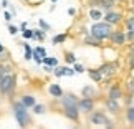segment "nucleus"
<instances>
[{
	"label": "nucleus",
	"mask_w": 134,
	"mask_h": 129,
	"mask_svg": "<svg viewBox=\"0 0 134 129\" xmlns=\"http://www.w3.org/2000/svg\"><path fill=\"white\" fill-rule=\"evenodd\" d=\"M127 66H129V70H134V55H129V58H127Z\"/></svg>",
	"instance_id": "obj_33"
},
{
	"label": "nucleus",
	"mask_w": 134,
	"mask_h": 129,
	"mask_svg": "<svg viewBox=\"0 0 134 129\" xmlns=\"http://www.w3.org/2000/svg\"><path fill=\"white\" fill-rule=\"evenodd\" d=\"M66 38H68V35H66V33H60V35H55L51 42H53V45H60V43H63Z\"/></svg>",
	"instance_id": "obj_20"
},
{
	"label": "nucleus",
	"mask_w": 134,
	"mask_h": 129,
	"mask_svg": "<svg viewBox=\"0 0 134 129\" xmlns=\"http://www.w3.org/2000/svg\"><path fill=\"white\" fill-rule=\"evenodd\" d=\"M85 45H90V46H96V48H99V46H103V40H99V38H96L94 35L88 33V35L85 37Z\"/></svg>",
	"instance_id": "obj_14"
},
{
	"label": "nucleus",
	"mask_w": 134,
	"mask_h": 129,
	"mask_svg": "<svg viewBox=\"0 0 134 129\" xmlns=\"http://www.w3.org/2000/svg\"><path fill=\"white\" fill-rule=\"evenodd\" d=\"M88 75H90V78L94 81V83H101V81L104 80L99 71H98V70H93V68H91V70H88Z\"/></svg>",
	"instance_id": "obj_17"
},
{
	"label": "nucleus",
	"mask_w": 134,
	"mask_h": 129,
	"mask_svg": "<svg viewBox=\"0 0 134 129\" xmlns=\"http://www.w3.org/2000/svg\"><path fill=\"white\" fill-rule=\"evenodd\" d=\"M63 114L68 117L70 121L78 122L81 113H80V109H78V106H66V108H63Z\"/></svg>",
	"instance_id": "obj_9"
},
{
	"label": "nucleus",
	"mask_w": 134,
	"mask_h": 129,
	"mask_svg": "<svg viewBox=\"0 0 134 129\" xmlns=\"http://www.w3.org/2000/svg\"><path fill=\"white\" fill-rule=\"evenodd\" d=\"M78 98H76L73 93H63V96H61V104H63V108L66 106H78Z\"/></svg>",
	"instance_id": "obj_11"
},
{
	"label": "nucleus",
	"mask_w": 134,
	"mask_h": 129,
	"mask_svg": "<svg viewBox=\"0 0 134 129\" xmlns=\"http://www.w3.org/2000/svg\"><path fill=\"white\" fill-rule=\"evenodd\" d=\"M75 66H73V70H75V73H83V71H85V68H83V66H81L80 63H73Z\"/></svg>",
	"instance_id": "obj_31"
},
{
	"label": "nucleus",
	"mask_w": 134,
	"mask_h": 129,
	"mask_svg": "<svg viewBox=\"0 0 134 129\" xmlns=\"http://www.w3.org/2000/svg\"><path fill=\"white\" fill-rule=\"evenodd\" d=\"M127 53H129V55H134V42L129 45V48H127Z\"/></svg>",
	"instance_id": "obj_39"
},
{
	"label": "nucleus",
	"mask_w": 134,
	"mask_h": 129,
	"mask_svg": "<svg viewBox=\"0 0 134 129\" xmlns=\"http://www.w3.org/2000/svg\"><path fill=\"white\" fill-rule=\"evenodd\" d=\"M48 93H50L53 98H61V96H63V89H61L60 85H50Z\"/></svg>",
	"instance_id": "obj_16"
},
{
	"label": "nucleus",
	"mask_w": 134,
	"mask_h": 129,
	"mask_svg": "<svg viewBox=\"0 0 134 129\" xmlns=\"http://www.w3.org/2000/svg\"><path fill=\"white\" fill-rule=\"evenodd\" d=\"M126 89L129 94H134V78H129L126 81Z\"/></svg>",
	"instance_id": "obj_25"
},
{
	"label": "nucleus",
	"mask_w": 134,
	"mask_h": 129,
	"mask_svg": "<svg viewBox=\"0 0 134 129\" xmlns=\"http://www.w3.org/2000/svg\"><path fill=\"white\" fill-rule=\"evenodd\" d=\"M51 2H58V0H51Z\"/></svg>",
	"instance_id": "obj_44"
},
{
	"label": "nucleus",
	"mask_w": 134,
	"mask_h": 129,
	"mask_svg": "<svg viewBox=\"0 0 134 129\" xmlns=\"http://www.w3.org/2000/svg\"><path fill=\"white\" fill-rule=\"evenodd\" d=\"M73 75H75V70L66 68V66H65V76H73Z\"/></svg>",
	"instance_id": "obj_36"
},
{
	"label": "nucleus",
	"mask_w": 134,
	"mask_h": 129,
	"mask_svg": "<svg viewBox=\"0 0 134 129\" xmlns=\"http://www.w3.org/2000/svg\"><path fill=\"white\" fill-rule=\"evenodd\" d=\"M96 93H98V91H96L93 86H85L83 89H81V94H83L85 98H94Z\"/></svg>",
	"instance_id": "obj_19"
},
{
	"label": "nucleus",
	"mask_w": 134,
	"mask_h": 129,
	"mask_svg": "<svg viewBox=\"0 0 134 129\" xmlns=\"http://www.w3.org/2000/svg\"><path fill=\"white\" fill-rule=\"evenodd\" d=\"M113 30H114L113 25H109L108 22H104V20H99V22H94L91 25L90 33L104 42V40H109V35L113 33Z\"/></svg>",
	"instance_id": "obj_1"
},
{
	"label": "nucleus",
	"mask_w": 134,
	"mask_h": 129,
	"mask_svg": "<svg viewBox=\"0 0 134 129\" xmlns=\"http://www.w3.org/2000/svg\"><path fill=\"white\" fill-rule=\"evenodd\" d=\"M98 71L103 75L104 80H109V78H113V76L119 71V65L114 63V61H106V63H103L99 68H98Z\"/></svg>",
	"instance_id": "obj_4"
},
{
	"label": "nucleus",
	"mask_w": 134,
	"mask_h": 129,
	"mask_svg": "<svg viewBox=\"0 0 134 129\" xmlns=\"http://www.w3.org/2000/svg\"><path fill=\"white\" fill-rule=\"evenodd\" d=\"M22 103L27 108H33L35 104H37V101H35V96H32V94H25V96H22Z\"/></svg>",
	"instance_id": "obj_18"
},
{
	"label": "nucleus",
	"mask_w": 134,
	"mask_h": 129,
	"mask_svg": "<svg viewBox=\"0 0 134 129\" xmlns=\"http://www.w3.org/2000/svg\"><path fill=\"white\" fill-rule=\"evenodd\" d=\"M33 113H35V114H43V113H45V106L43 104H35L33 106Z\"/></svg>",
	"instance_id": "obj_29"
},
{
	"label": "nucleus",
	"mask_w": 134,
	"mask_h": 129,
	"mask_svg": "<svg viewBox=\"0 0 134 129\" xmlns=\"http://www.w3.org/2000/svg\"><path fill=\"white\" fill-rule=\"evenodd\" d=\"M109 42L113 45H116V46H122V45H126V32L124 30H113V33L109 35Z\"/></svg>",
	"instance_id": "obj_7"
},
{
	"label": "nucleus",
	"mask_w": 134,
	"mask_h": 129,
	"mask_svg": "<svg viewBox=\"0 0 134 129\" xmlns=\"http://www.w3.org/2000/svg\"><path fill=\"white\" fill-rule=\"evenodd\" d=\"M65 56H66V63H76V56H75V53H71V51H66Z\"/></svg>",
	"instance_id": "obj_27"
},
{
	"label": "nucleus",
	"mask_w": 134,
	"mask_h": 129,
	"mask_svg": "<svg viewBox=\"0 0 134 129\" xmlns=\"http://www.w3.org/2000/svg\"><path fill=\"white\" fill-rule=\"evenodd\" d=\"M126 42L127 43L134 42V32H132V30H127V32H126Z\"/></svg>",
	"instance_id": "obj_30"
},
{
	"label": "nucleus",
	"mask_w": 134,
	"mask_h": 129,
	"mask_svg": "<svg viewBox=\"0 0 134 129\" xmlns=\"http://www.w3.org/2000/svg\"><path fill=\"white\" fill-rule=\"evenodd\" d=\"M129 10H131V12H134V0H131V8Z\"/></svg>",
	"instance_id": "obj_42"
},
{
	"label": "nucleus",
	"mask_w": 134,
	"mask_h": 129,
	"mask_svg": "<svg viewBox=\"0 0 134 129\" xmlns=\"http://www.w3.org/2000/svg\"><path fill=\"white\" fill-rule=\"evenodd\" d=\"M3 51H5V48L2 46V43H0V53H3Z\"/></svg>",
	"instance_id": "obj_43"
},
{
	"label": "nucleus",
	"mask_w": 134,
	"mask_h": 129,
	"mask_svg": "<svg viewBox=\"0 0 134 129\" xmlns=\"http://www.w3.org/2000/svg\"><path fill=\"white\" fill-rule=\"evenodd\" d=\"M38 23H40V27H42V30H50V25L46 23L45 20H42V18H40V22H38Z\"/></svg>",
	"instance_id": "obj_34"
},
{
	"label": "nucleus",
	"mask_w": 134,
	"mask_h": 129,
	"mask_svg": "<svg viewBox=\"0 0 134 129\" xmlns=\"http://www.w3.org/2000/svg\"><path fill=\"white\" fill-rule=\"evenodd\" d=\"M104 104H106V111H109L111 114H119V111H121V104L118 103V99H109V98H108Z\"/></svg>",
	"instance_id": "obj_12"
},
{
	"label": "nucleus",
	"mask_w": 134,
	"mask_h": 129,
	"mask_svg": "<svg viewBox=\"0 0 134 129\" xmlns=\"http://www.w3.org/2000/svg\"><path fill=\"white\" fill-rule=\"evenodd\" d=\"M43 65H48V66H58V60L53 58V56H45V58H43Z\"/></svg>",
	"instance_id": "obj_23"
},
{
	"label": "nucleus",
	"mask_w": 134,
	"mask_h": 129,
	"mask_svg": "<svg viewBox=\"0 0 134 129\" xmlns=\"http://www.w3.org/2000/svg\"><path fill=\"white\" fill-rule=\"evenodd\" d=\"M122 23H124L126 30H132V32H134V17H127V18H124V20H122Z\"/></svg>",
	"instance_id": "obj_22"
},
{
	"label": "nucleus",
	"mask_w": 134,
	"mask_h": 129,
	"mask_svg": "<svg viewBox=\"0 0 134 129\" xmlns=\"http://www.w3.org/2000/svg\"><path fill=\"white\" fill-rule=\"evenodd\" d=\"M103 15H104V12L96 7H91L90 8V18H93L94 22H99V20H103Z\"/></svg>",
	"instance_id": "obj_15"
},
{
	"label": "nucleus",
	"mask_w": 134,
	"mask_h": 129,
	"mask_svg": "<svg viewBox=\"0 0 134 129\" xmlns=\"http://www.w3.org/2000/svg\"><path fill=\"white\" fill-rule=\"evenodd\" d=\"M68 15H71V17H73V15H76V10H75V8H68Z\"/></svg>",
	"instance_id": "obj_41"
},
{
	"label": "nucleus",
	"mask_w": 134,
	"mask_h": 129,
	"mask_svg": "<svg viewBox=\"0 0 134 129\" xmlns=\"http://www.w3.org/2000/svg\"><path fill=\"white\" fill-rule=\"evenodd\" d=\"M94 98H81L78 101V109L80 113H85V114H91L93 111H94Z\"/></svg>",
	"instance_id": "obj_5"
},
{
	"label": "nucleus",
	"mask_w": 134,
	"mask_h": 129,
	"mask_svg": "<svg viewBox=\"0 0 134 129\" xmlns=\"http://www.w3.org/2000/svg\"><path fill=\"white\" fill-rule=\"evenodd\" d=\"M8 32L12 33V35H17V32H18V28H17V27H13V25H8Z\"/></svg>",
	"instance_id": "obj_37"
},
{
	"label": "nucleus",
	"mask_w": 134,
	"mask_h": 129,
	"mask_svg": "<svg viewBox=\"0 0 134 129\" xmlns=\"http://www.w3.org/2000/svg\"><path fill=\"white\" fill-rule=\"evenodd\" d=\"M90 3H91V7L99 8L104 13L109 12V10H113V8H114V5H116L114 0H90Z\"/></svg>",
	"instance_id": "obj_8"
},
{
	"label": "nucleus",
	"mask_w": 134,
	"mask_h": 129,
	"mask_svg": "<svg viewBox=\"0 0 134 129\" xmlns=\"http://www.w3.org/2000/svg\"><path fill=\"white\" fill-rule=\"evenodd\" d=\"M103 20L104 22H108L109 25H119L122 23V20H124V17H122L121 12H118V10H109V12H106L104 15H103Z\"/></svg>",
	"instance_id": "obj_6"
},
{
	"label": "nucleus",
	"mask_w": 134,
	"mask_h": 129,
	"mask_svg": "<svg viewBox=\"0 0 134 129\" xmlns=\"http://www.w3.org/2000/svg\"><path fill=\"white\" fill-rule=\"evenodd\" d=\"M90 119H91V122L94 126H104L106 121H108V117H106V114L103 111H93L91 116H90Z\"/></svg>",
	"instance_id": "obj_10"
},
{
	"label": "nucleus",
	"mask_w": 134,
	"mask_h": 129,
	"mask_svg": "<svg viewBox=\"0 0 134 129\" xmlns=\"http://www.w3.org/2000/svg\"><path fill=\"white\" fill-rule=\"evenodd\" d=\"M15 85H17V80H15V75L7 73L0 78V93L2 94H12L15 89Z\"/></svg>",
	"instance_id": "obj_3"
},
{
	"label": "nucleus",
	"mask_w": 134,
	"mask_h": 129,
	"mask_svg": "<svg viewBox=\"0 0 134 129\" xmlns=\"http://www.w3.org/2000/svg\"><path fill=\"white\" fill-rule=\"evenodd\" d=\"M53 73H55L56 76H65V68H56Z\"/></svg>",
	"instance_id": "obj_35"
},
{
	"label": "nucleus",
	"mask_w": 134,
	"mask_h": 129,
	"mask_svg": "<svg viewBox=\"0 0 134 129\" xmlns=\"http://www.w3.org/2000/svg\"><path fill=\"white\" fill-rule=\"evenodd\" d=\"M124 101H126V106H129L131 103H132V94H127V98H126Z\"/></svg>",
	"instance_id": "obj_38"
},
{
	"label": "nucleus",
	"mask_w": 134,
	"mask_h": 129,
	"mask_svg": "<svg viewBox=\"0 0 134 129\" xmlns=\"http://www.w3.org/2000/svg\"><path fill=\"white\" fill-rule=\"evenodd\" d=\"M5 20H7V22H10V20H12V13L5 12Z\"/></svg>",
	"instance_id": "obj_40"
},
{
	"label": "nucleus",
	"mask_w": 134,
	"mask_h": 129,
	"mask_svg": "<svg viewBox=\"0 0 134 129\" xmlns=\"http://www.w3.org/2000/svg\"><path fill=\"white\" fill-rule=\"evenodd\" d=\"M126 121L131 122V124H134V106H129L126 111Z\"/></svg>",
	"instance_id": "obj_21"
},
{
	"label": "nucleus",
	"mask_w": 134,
	"mask_h": 129,
	"mask_svg": "<svg viewBox=\"0 0 134 129\" xmlns=\"http://www.w3.org/2000/svg\"><path fill=\"white\" fill-rule=\"evenodd\" d=\"M108 98L109 99H121L122 98V89L119 85H113L109 88V93H108Z\"/></svg>",
	"instance_id": "obj_13"
},
{
	"label": "nucleus",
	"mask_w": 134,
	"mask_h": 129,
	"mask_svg": "<svg viewBox=\"0 0 134 129\" xmlns=\"http://www.w3.org/2000/svg\"><path fill=\"white\" fill-rule=\"evenodd\" d=\"M33 53L38 55L40 58H45V56H46V51H45V48H42V46H37V48L33 50Z\"/></svg>",
	"instance_id": "obj_28"
},
{
	"label": "nucleus",
	"mask_w": 134,
	"mask_h": 129,
	"mask_svg": "<svg viewBox=\"0 0 134 129\" xmlns=\"http://www.w3.org/2000/svg\"><path fill=\"white\" fill-rule=\"evenodd\" d=\"M33 38L43 42V40H45V32H43V30H33Z\"/></svg>",
	"instance_id": "obj_26"
},
{
	"label": "nucleus",
	"mask_w": 134,
	"mask_h": 129,
	"mask_svg": "<svg viewBox=\"0 0 134 129\" xmlns=\"http://www.w3.org/2000/svg\"><path fill=\"white\" fill-rule=\"evenodd\" d=\"M23 48H25V60H32L33 58V50L30 48V45L23 43Z\"/></svg>",
	"instance_id": "obj_24"
},
{
	"label": "nucleus",
	"mask_w": 134,
	"mask_h": 129,
	"mask_svg": "<svg viewBox=\"0 0 134 129\" xmlns=\"http://www.w3.org/2000/svg\"><path fill=\"white\" fill-rule=\"evenodd\" d=\"M13 114H15V117H17V122L22 127H27L30 122H32L30 114H28V108L25 106L22 101L13 103Z\"/></svg>",
	"instance_id": "obj_2"
},
{
	"label": "nucleus",
	"mask_w": 134,
	"mask_h": 129,
	"mask_svg": "<svg viewBox=\"0 0 134 129\" xmlns=\"http://www.w3.org/2000/svg\"><path fill=\"white\" fill-rule=\"evenodd\" d=\"M23 37H25V38H33V30L25 28V30H23Z\"/></svg>",
	"instance_id": "obj_32"
}]
</instances>
